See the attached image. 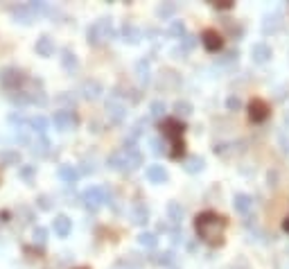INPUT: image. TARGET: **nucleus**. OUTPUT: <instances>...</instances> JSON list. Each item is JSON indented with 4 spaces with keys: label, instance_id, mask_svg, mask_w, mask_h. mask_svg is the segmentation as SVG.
Instances as JSON below:
<instances>
[{
    "label": "nucleus",
    "instance_id": "nucleus-31",
    "mask_svg": "<svg viewBox=\"0 0 289 269\" xmlns=\"http://www.w3.org/2000/svg\"><path fill=\"white\" fill-rule=\"evenodd\" d=\"M174 113H177V118H190L192 115V104L185 102V100H179L174 104Z\"/></svg>",
    "mask_w": 289,
    "mask_h": 269
},
{
    "label": "nucleus",
    "instance_id": "nucleus-19",
    "mask_svg": "<svg viewBox=\"0 0 289 269\" xmlns=\"http://www.w3.org/2000/svg\"><path fill=\"white\" fill-rule=\"evenodd\" d=\"M136 75H138V81L140 84H149L151 81V64H149V59H140L138 64H136Z\"/></svg>",
    "mask_w": 289,
    "mask_h": 269
},
{
    "label": "nucleus",
    "instance_id": "nucleus-3",
    "mask_svg": "<svg viewBox=\"0 0 289 269\" xmlns=\"http://www.w3.org/2000/svg\"><path fill=\"white\" fill-rule=\"evenodd\" d=\"M115 37V30H113V23L111 18H100L95 21L91 27H88V32H86V38H88V43L91 45H104L107 41Z\"/></svg>",
    "mask_w": 289,
    "mask_h": 269
},
{
    "label": "nucleus",
    "instance_id": "nucleus-33",
    "mask_svg": "<svg viewBox=\"0 0 289 269\" xmlns=\"http://www.w3.org/2000/svg\"><path fill=\"white\" fill-rule=\"evenodd\" d=\"M32 240H34V244L43 247V244L48 242V229H43V226H36V229L32 231Z\"/></svg>",
    "mask_w": 289,
    "mask_h": 269
},
{
    "label": "nucleus",
    "instance_id": "nucleus-36",
    "mask_svg": "<svg viewBox=\"0 0 289 269\" xmlns=\"http://www.w3.org/2000/svg\"><path fill=\"white\" fill-rule=\"evenodd\" d=\"M165 140L163 138H151V152H154V154H163V152H165Z\"/></svg>",
    "mask_w": 289,
    "mask_h": 269
},
{
    "label": "nucleus",
    "instance_id": "nucleus-2",
    "mask_svg": "<svg viewBox=\"0 0 289 269\" xmlns=\"http://www.w3.org/2000/svg\"><path fill=\"white\" fill-rule=\"evenodd\" d=\"M107 165L111 170H115V172H134V170H138L143 165V154L138 152L136 145H129L124 150L113 152L111 156L107 158Z\"/></svg>",
    "mask_w": 289,
    "mask_h": 269
},
{
    "label": "nucleus",
    "instance_id": "nucleus-42",
    "mask_svg": "<svg viewBox=\"0 0 289 269\" xmlns=\"http://www.w3.org/2000/svg\"><path fill=\"white\" fill-rule=\"evenodd\" d=\"M285 122H287V124H289V113H287V115H285Z\"/></svg>",
    "mask_w": 289,
    "mask_h": 269
},
{
    "label": "nucleus",
    "instance_id": "nucleus-38",
    "mask_svg": "<svg viewBox=\"0 0 289 269\" xmlns=\"http://www.w3.org/2000/svg\"><path fill=\"white\" fill-rule=\"evenodd\" d=\"M194 45H197V38L194 37H190V34H185V37H183V52H187V50H192Z\"/></svg>",
    "mask_w": 289,
    "mask_h": 269
},
{
    "label": "nucleus",
    "instance_id": "nucleus-13",
    "mask_svg": "<svg viewBox=\"0 0 289 269\" xmlns=\"http://www.w3.org/2000/svg\"><path fill=\"white\" fill-rule=\"evenodd\" d=\"M52 226H54V233L59 237H68L70 231H72V220L66 215H57L52 220Z\"/></svg>",
    "mask_w": 289,
    "mask_h": 269
},
{
    "label": "nucleus",
    "instance_id": "nucleus-14",
    "mask_svg": "<svg viewBox=\"0 0 289 269\" xmlns=\"http://www.w3.org/2000/svg\"><path fill=\"white\" fill-rule=\"evenodd\" d=\"M81 93H84L86 100H97L104 93V86L97 79H86L84 86H81Z\"/></svg>",
    "mask_w": 289,
    "mask_h": 269
},
{
    "label": "nucleus",
    "instance_id": "nucleus-15",
    "mask_svg": "<svg viewBox=\"0 0 289 269\" xmlns=\"http://www.w3.org/2000/svg\"><path fill=\"white\" fill-rule=\"evenodd\" d=\"M11 14H14V18H16V23H23V25H30V23L36 21V16H34V11L30 9V5H18L11 9Z\"/></svg>",
    "mask_w": 289,
    "mask_h": 269
},
{
    "label": "nucleus",
    "instance_id": "nucleus-28",
    "mask_svg": "<svg viewBox=\"0 0 289 269\" xmlns=\"http://www.w3.org/2000/svg\"><path fill=\"white\" fill-rule=\"evenodd\" d=\"M0 163H5V165H18L21 163V154L16 150H2L0 152Z\"/></svg>",
    "mask_w": 289,
    "mask_h": 269
},
{
    "label": "nucleus",
    "instance_id": "nucleus-12",
    "mask_svg": "<svg viewBox=\"0 0 289 269\" xmlns=\"http://www.w3.org/2000/svg\"><path fill=\"white\" fill-rule=\"evenodd\" d=\"M271 54L273 52H271V48H269L267 43H255L251 48V59L255 61V64H260V66L267 64V61L271 59Z\"/></svg>",
    "mask_w": 289,
    "mask_h": 269
},
{
    "label": "nucleus",
    "instance_id": "nucleus-18",
    "mask_svg": "<svg viewBox=\"0 0 289 269\" xmlns=\"http://www.w3.org/2000/svg\"><path fill=\"white\" fill-rule=\"evenodd\" d=\"M131 222L136 226H144L149 222V208L144 204H134V208H131Z\"/></svg>",
    "mask_w": 289,
    "mask_h": 269
},
{
    "label": "nucleus",
    "instance_id": "nucleus-23",
    "mask_svg": "<svg viewBox=\"0 0 289 269\" xmlns=\"http://www.w3.org/2000/svg\"><path fill=\"white\" fill-rule=\"evenodd\" d=\"M59 177L64 183H75L79 179V170L75 165H61L59 167Z\"/></svg>",
    "mask_w": 289,
    "mask_h": 269
},
{
    "label": "nucleus",
    "instance_id": "nucleus-40",
    "mask_svg": "<svg viewBox=\"0 0 289 269\" xmlns=\"http://www.w3.org/2000/svg\"><path fill=\"white\" fill-rule=\"evenodd\" d=\"M38 206H41L43 210H50V208H52V204H50V197H45V194H43V197H38Z\"/></svg>",
    "mask_w": 289,
    "mask_h": 269
},
{
    "label": "nucleus",
    "instance_id": "nucleus-10",
    "mask_svg": "<svg viewBox=\"0 0 289 269\" xmlns=\"http://www.w3.org/2000/svg\"><path fill=\"white\" fill-rule=\"evenodd\" d=\"M249 115H251L253 122H262V120H267V115H269V107L262 102V100H253V102L249 104Z\"/></svg>",
    "mask_w": 289,
    "mask_h": 269
},
{
    "label": "nucleus",
    "instance_id": "nucleus-16",
    "mask_svg": "<svg viewBox=\"0 0 289 269\" xmlns=\"http://www.w3.org/2000/svg\"><path fill=\"white\" fill-rule=\"evenodd\" d=\"M233 208H235L240 215H249V213H251V208H253V199L249 197V194L240 192V194H235V197H233Z\"/></svg>",
    "mask_w": 289,
    "mask_h": 269
},
{
    "label": "nucleus",
    "instance_id": "nucleus-39",
    "mask_svg": "<svg viewBox=\"0 0 289 269\" xmlns=\"http://www.w3.org/2000/svg\"><path fill=\"white\" fill-rule=\"evenodd\" d=\"M226 107H228L230 111H237V109L242 107V100H240V97H237V95H230L228 100H226Z\"/></svg>",
    "mask_w": 289,
    "mask_h": 269
},
{
    "label": "nucleus",
    "instance_id": "nucleus-29",
    "mask_svg": "<svg viewBox=\"0 0 289 269\" xmlns=\"http://www.w3.org/2000/svg\"><path fill=\"white\" fill-rule=\"evenodd\" d=\"M138 244L144 249H156V244H158V237H156V233H149L144 231L138 235Z\"/></svg>",
    "mask_w": 289,
    "mask_h": 269
},
{
    "label": "nucleus",
    "instance_id": "nucleus-11",
    "mask_svg": "<svg viewBox=\"0 0 289 269\" xmlns=\"http://www.w3.org/2000/svg\"><path fill=\"white\" fill-rule=\"evenodd\" d=\"M201 43H204L206 50H210V52H217V50H221L224 41H221V37L215 32V30H206L204 37H201Z\"/></svg>",
    "mask_w": 289,
    "mask_h": 269
},
{
    "label": "nucleus",
    "instance_id": "nucleus-37",
    "mask_svg": "<svg viewBox=\"0 0 289 269\" xmlns=\"http://www.w3.org/2000/svg\"><path fill=\"white\" fill-rule=\"evenodd\" d=\"M34 172H36V165H23L21 170H18V174H21L23 179H27V181L34 177Z\"/></svg>",
    "mask_w": 289,
    "mask_h": 269
},
{
    "label": "nucleus",
    "instance_id": "nucleus-5",
    "mask_svg": "<svg viewBox=\"0 0 289 269\" xmlns=\"http://www.w3.org/2000/svg\"><path fill=\"white\" fill-rule=\"evenodd\" d=\"M161 129H163V136H167V138H172V147L174 150L170 152L172 156H179L183 152V140H181V134H183V127L179 120L170 118V120H163L161 124Z\"/></svg>",
    "mask_w": 289,
    "mask_h": 269
},
{
    "label": "nucleus",
    "instance_id": "nucleus-21",
    "mask_svg": "<svg viewBox=\"0 0 289 269\" xmlns=\"http://www.w3.org/2000/svg\"><path fill=\"white\" fill-rule=\"evenodd\" d=\"M167 217H170L172 224H181L183 217H185V210H183V206L179 204V201H170L167 204Z\"/></svg>",
    "mask_w": 289,
    "mask_h": 269
},
{
    "label": "nucleus",
    "instance_id": "nucleus-25",
    "mask_svg": "<svg viewBox=\"0 0 289 269\" xmlns=\"http://www.w3.org/2000/svg\"><path fill=\"white\" fill-rule=\"evenodd\" d=\"M204 165H206L204 158H199V156H187L185 163H183V170H185V172H190V174H197V172H201V170H204Z\"/></svg>",
    "mask_w": 289,
    "mask_h": 269
},
{
    "label": "nucleus",
    "instance_id": "nucleus-27",
    "mask_svg": "<svg viewBox=\"0 0 289 269\" xmlns=\"http://www.w3.org/2000/svg\"><path fill=\"white\" fill-rule=\"evenodd\" d=\"M61 66H64L68 73H72V70L79 68V61H77L75 52H70V50H64V52H61Z\"/></svg>",
    "mask_w": 289,
    "mask_h": 269
},
{
    "label": "nucleus",
    "instance_id": "nucleus-26",
    "mask_svg": "<svg viewBox=\"0 0 289 269\" xmlns=\"http://www.w3.org/2000/svg\"><path fill=\"white\" fill-rule=\"evenodd\" d=\"M48 127H50V122H48V118H43V115H34V118H30V129L36 131L38 136H45Z\"/></svg>",
    "mask_w": 289,
    "mask_h": 269
},
{
    "label": "nucleus",
    "instance_id": "nucleus-32",
    "mask_svg": "<svg viewBox=\"0 0 289 269\" xmlns=\"http://www.w3.org/2000/svg\"><path fill=\"white\" fill-rule=\"evenodd\" d=\"M163 113H165V104H163L161 100H154V102L149 104V118L151 120H161Z\"/></svg>",
    "mask_w": 289,
    "mask_h": 269
},
{
    "label": "nucleus",
    "instance_id": "nucleus-8",
    "mask_svg": "<svg viewBox=\"0 0 289 269\" xmlns=\"http://www.w3.org/2000/svg\"><path fill=\"white\" fill-rule=\"evenodd\" d=\"M23 81L21 73H18L16 68H5L2 73H0V84L7 88V91H14V88H18V84Z\"/></svg>",
    "mask_w": 289,
    "mask_h": 269
},
{
    "label": "nucleus",
    "instance_id": "nucleus-1",
    "mask_svg": "<svg viewBox=\"0 0 289 269\" xmlns=\"http://www.w3.org/2000/svg\"><path fill=\"white\" fill-rule=\"evenodd\" d=\"M194 231H197L199 240H204L206 244H219L224 240L226 220L217 213H201L194 220Z\"/></svg>",
    "mask_w": 289,
    "mask_h": 269
},
{
    "label": "nucleus",
    "instance_id": "nucleus-6",
    "mask_svg": "<svg viewBox=\"0 0 289 269\" xmlns=\"http://www.w3.org/2000/svg\"><path fill=\"white\" fill-rule=\"evenodd\" d=\"M107 113H108V118H111V122H118V124L127 118V104L120 100L118 93H113L111 100L107 102Z\"/></svg>",
    "mask_w": 289,
    "mask_h": 269
},
{
    "label": "nucleus",
    "instance_id": "nucleus-22",
    "mask_svg": "<svg viewBox=\"0 0 289 269\" xmlns=\"http://www.w3.org/2000/svg\"><path fill=\"white\" fill-rule=\"evenodd\" d=\"M283 25V16L280 14H271V16H264V23H262V32L264 34H276Z\"/></svg>",
    "mask_w": 289,
    "mask_h": 269
},
{
    "label": "nucleus",
    "instance_id": "nucleus-34",
    "mask_svg": "<svg viewBox=\"0 0 289 269\" xmlns=\"http://www.w3.org/2000/svg\"><path fill=\"white\" fill-rule=\"evenodd\" d=\"M174 260H177V256H174V253L172 251H165V253H158V256H156L154 258V263L156 265H174Z\"/></svg>",
    "mask_w": 289,
    "mask_h": 269
},
{
    "label": "nucleus",
    "instance_id": "nucleus-7",
    "mask_svg": "<svg viewBox=\"0 0 289 269\" xmlns=\"http://www.w3.org/2000/svg\"><path fill=\"white\" fill-rule=\"evenodd\" d=\"M52 122L54 127L59 131H70L77 127V115L72 111H68V109H64V111H57L52 115Z\"/></svg>",
    "mask_w": 289,
    "mask_h": 269
},
{
    "label": "nucleus",
    "instance_id": "nucleus-41",
    "mask_svg": "<svg viewBox=\"0 0 289 269\" xmlns=\"http://www.w3.org/2000/svg\"><path fill=\"white\" fill-rule=\"evenodd\" d=\"M283 229H285V231H287V233H289V217H287V220H285V222H283Z\"/></svg>",
    "mask_w": 289,
    "mask_h": 269
},
{
    "label": "nucleus",
    "instance_id": "nucleus-20",
    "mask_svg": "<svg viewBox=\"0 0 289 269\" xmlns=\"http://www.w3.org/2000/svg\"><path fill=\"white\" fill-rule=\"evenodd\" d=\"M38 57H52L54 54V41L50 37H41L36 38V45H34Z\"/></svg>",
    "mask_w": 289,
    "mask_h": 269
},
{
    "label": "nucleus",
    "instance_id": "nucleus-30",
    "mask_svg": "<svg viewBox=\"0 0 289 269\" xmlns=\"http://www.w3.org/2000/svg\"><path fill=\"white\" fill-rule=\"evenodd\" d=\"M167 34H170V37H174V38H183L187 34L185 23H183V21H172L170 27H167Z\"/></svg>",
    "mask_w": 289,
    "mask_h": 269
},
{
    "label": "nucleus",
    "instance_id": "nucleus-9",
    "mask_svg": "<svg viewBox=\"0 0 289 269\" xmlns=\"http://www.w3.org/2000/svg\"><path fill=\"white\" fill-rule=\"evenodd\" d=\"M122 41L129 45H136L143 41V30L136 23H124L122 25Z\"/></svg>",
    "mask_w": 289,
    "mask_h": 269
},
{
    "label": "nucleus",
    "instance_id": "nucleus-35",
    "mask_svg": "<svg viewBox=\"0 0 289 269\" xmlns=\"http://www.w3.org/2000/svg\"><path fill=\"white\" fill-rule=\"evenodd\" d=\"M174 11H177V5L167 2V5H161V7H158V9H156V14H158V18H170Z\"/></svg>",
    "mask_w": 289,
    "mask_h": 269
},
{
    "label": "nucleus",
    "instance_id": "nucleus-17",
    "mask_svg": "<svg viewBox=\"0 0 289 269\" xmlns=\"http://www.w3.org/2000/svg\"><path fill=\"white\" fill-rule=\"evenodd\" d=\"M144 177L149 179L151 183H165L170 179V174H167V170L163 165H149L144 170Z\"/></svg>",
    "mask_w": 289,
    "mask_h": 269
},
{
    "label": "nucleus",
    "instance_id": "nucleus-4",
    "mask_svg": "<svg viewBox=\"0 0 289 269\" xmlns=\"http://www.w3.org/2000/svg\"><path fill=\"white\" fill-rule=\"evenodd\" d=\"M108 194H111V192H108L104 186H91V188L84 190V194H81V201H84L86 208L95 213V210H100L108 201Z\"/></svg>",
    "mask_w": 289,
    "mask_h": 269
},
{
    "label": "nucleus",
    "instance_id": "nucleus-24",
    "mask_svg": "<svg viewBox=\"0 0 289 269\" xmlns=\"http://www.w3.org/2000/svg\"><path fill=\"white\" fill-rule=\"evenodd\" d=\"M32 154H36V156H48L50 154V140L45 136H38L32 143Z\"/></svg>",
    "mask_w": 289,
    "mask_h": 269
}]
</instances>
